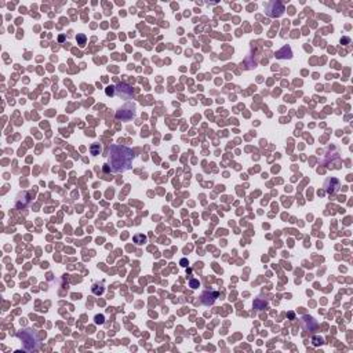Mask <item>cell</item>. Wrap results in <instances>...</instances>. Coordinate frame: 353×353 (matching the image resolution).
<instances>
[{
	"mask_svg": "<svg viewBox=\"0 0 353 353\" xmlns=\"http://www.w3.org/2000/svg\"><path fill=\"white\" fill-rule=\"evenodd\" d=\"M134 152L124 145H110L108 149V166L112 172H124L131 168Z\"/></svg>",
	"mask_w": 353,
	"mask_h": 353,
	"instance_id": "6da1fadb",
	"label": "cell"
},
{
	"mask_svg": "<svg viewBox=\"0 0 353 353\" xmlns=\"http://www.w3.org/2000/svg\"><path fill=\"white\" fill-rule=\"evenodd\" d=\"M18 337L22 339L24 349H25V350H28V352L37 350L39 348H40L37 335H36V333H33L32 330H22V331H19Z\"/></svg>",
	"mask_w": 353,
	"mask_h": 353,
	"instance_id": "7a4b0ae2",
	"label": "cell"
},
{
	"mask_svg": "<svg viewBox=\"0 0 353 353\" xmlns=\"http://www.w3.org/2000/svg\"><path fill=\"white\" fill-rule=\"evenodd\" d=\"M134 116H135V105L131 104V102H127L126 105H123L116 112V119L123 120V121H127V120L132 119Z\"/></svg>",
	"mask_w": 353,
	"mask_h": 353,
	"instance_id": "3957f363",
	"label": "cell"
},
{
	"mask_svg": "<svg viewBox=\"0 0 353 353\" xmlns=\"http://www.w3.org/2000/svg\"><path fill=\"white\" fill-rule=\"evenodd\" d=\"M265 10H266V14H268L269 17H272V18H277V17H280V15L283 14L284 6H283V3H280V1H271V3L266 4Z\"/></svg>",
	"mask_w": 353,
	"mask_h": 353,
	"instance_id": "277c9868",
	"label": "cell"
},
{
	"mask_svg": "<svg viewBox=\"0 0 353 353\" xmlns=\"http://www.w3.org/2000/svg\"><path fill=\"white\" fill-rule=\"evenodd\" d=\"M323 188H324V190H326V193H328V195H334V193H337V192L339 190L341 182L337 179V178L331 176V178H327V179H326Z\"/></svg>",
	"mask_w": 353,
	"mask_h": 353,
	"instance_id": "5b68a950",
	"label": "cell"
},
{
	"mask_svg": "<svg viewBox=\"0 0 353 353\" xmlns=\"http://www.w3.org/2000/svg\"><path fill=\"white\" fill-rule=\"evenodd\" d=\"M114 88H116V94L121 98H126V99H131L132 94H134L132 88L127 83H119L117 86H114Z\"/></svg>",
	"mask_w": 353,
	"mask_h": 353,
	"instance_id": "8992f818",
	"label": "cell"
},
{
	"mask_svg": "<svg viewBox=\"0 0 353 353\" xmlns=\"http://www.w3.org/2000/svg\"><path fill=\"white\" fill-rule=\"evenodd\" d=\"M217 298H218V292L215 290H206V291H203V294H202V302L204 305L210 306V305H213L215 302Z\"/></svg>",
	"mask_w": 353,
	"mask_h": 353,
	"instance_id": "52a82bcc",
	"label": "cell"
},
{
	"mask_svg": "<svg viewBox=\"0 0 353 353\" xmlns=\"http://www.w3.org/2000/svg\"><path fill=\"white\" fill-rule=\"evenodd\" d=\"M145 241H146V236H145V234L139 233V234H135V236H134V243H135V244H138V246H139V244H144Z\"/></svg>",
	"mask_w": 353,
	"mask_h": 353,
	"instance_id": "ba28073f",
	"label": "cell"
},
{
	"mask_svg": "<svg viewBox=\"0 0 353 353\" xmlns=\"http://www.w3.org/2000/svg\"><path fill=\"white\" fill-rule=\"evenodd\" d=\"M90 151H91V155L97 156V155H99V152H101V146H99V144H93L91 148H90Z\"/></svg>",
	"mask_w": 353,
	"mask_h": 353,
	"instance_id": "9c48e42d",
	"label": "cell"
},
{
	"mask_svg": "<svg viewBox=\"0 0 353 353\" xmlns=\"http://www.w3.org/2000/svg\"><path fill=\"white\" fill-rule=\"evenodd\" d=\"M93 292L97 294V295H101L102 292H104V286L102 284H94L93 286Z\"/></svg>",
	"mask_w": 353,
	"mask_h": 353,
	"instance_id": "30bf717a",
	"label": "cell"
},
{
	"mask_svg": "<svg viewBox=\"0 0 353 353\" xmlns=\"http://www.w3.org/2000/svg\"><path fill=\"white\" fill-rule=\"evenodd\" d=\"M189 287L190 288H197V287H200V281H199V280H195V279H190Z\"/></svg>",
	"mask_w": 353,
	"mask_h": 353,
	"instance_id": "8fae6325",
	"label": "cell"
},
{
	"mask_svg": "<svg viewBox=\"0 0 353 353\" xmlns=\"http://www.w3.org/2000/svg\"><path fill=\"white\" fill-rule=\"evenodd\" d=\"M105 93H106V95H114L116 94V88H114V86H109V87H106V90H105Z\"/></svg>",
	"mask_w": 353,
	"mask_h": 353,
	"instance_id": "7c38bea8",
	"label": "cell"
},
{
	"mask_svg": "<svg viewBox=\"0 0 353 353\" xmlns=\"http://www.w3.org/2000/svg\"><path fill=\"white\" fill-rule=\"evenodd\" d=\"M77 40H79V44H80V47H84V44H86V36H84L83 33L77 35Z\"/></svg>",
	"mask_w": 353,
	"mask_h": 353,
	"instance_id": "4fadbf2b",
	"label": "cell"
},
{
	"mask_svg": "<svg viewBox=\"0 0 353 353\" xmlns=\"http://www.w3.org/2000/svg\"><path fill=\"white\" fill-rule=\"evenodd\" d=\"M322 343H323L322 338H319V337H315V338H313V345H315V346H319V345H322Z\"/></svg>",
	"mask_w": 353,
	"mask_h": 353,
	"instance_id": "5bb4252c",
	"label": "cell"
},
{
	"mask_svg": "<svg viewBox=\"0 0 353 353\" xmlns=\"http://www.w3.org/2000/svg\"><path fill=\"white\" fill-rule=\"evenodd\" d=\"M95 323H97V324H102V323H104V316L102 315L95 316Z\"/></svg>",
	"mask_w": 353,
	"mask_h": 353,
	"instance_id": "9a60e30c",
	"label": "cell"
},
{
	"mask_svg": "<svg viewBox=\"0 0 353 353\" xmlns=\"http://www.w3.org/2000/svg\"><path fill=\"white\" fill-rule=\"evenodd\" d=\"M349 42H350V39L349 37H343L342 40H341V43H349Z\"/></svg>",
	"mask_w": 353,
	"mask_h": 353,
	"instance_id": "2e32d148",
	"label": "cell"
},
{
	"mask_svg": "<svg viewBox=\"0 0 353 353\" xmlns=\"http://www.w3.org/2000/svg\"><path fill=\"white\" fill-rule=\"evenodd\" d=\"M186 264H188L186 259H181V265H182V266H186Z\"/></svg>",
	"mask_w": 353,
	"mask_h": 353,
	"instance_id": "e0dca14e",
	"label": "cell"
}]
</instances>
